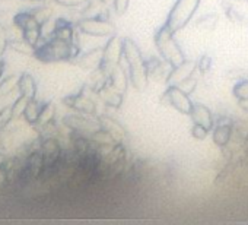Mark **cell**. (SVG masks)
<instances>
[{
    "label": "cell",
    "mask_w": 248,
    "mask_h": 225,
    "mask_svg": "<svg viewBox=\"0 0 248 225\" xmlns=\"http://www.w3.org/2000/svg\"><path fill=\"white\" fill-rule=\"evenodd\" d=\"M124 60L127 63V73L133 88L145 91L149 83L148 62L143 59L136 43L130 38H124Z\"/></svg>",
    "instance_id": "cell-1"
},
{
    "label": "cell",
    "mask_w": 248,
    "mask_h": 225,
    "mask_svg": "<svg viewBox=\"0 0 248 225\" xmlns=\"http://www.w3.org/2000/svg\"><path fill=\"white\" fill-rule=\"evenodd\" d=\"M155 46L161 54V57L171 66H178L183 62H186V56L180 47V44L174 38V32L170 30V27L165 24L159 28V31L155 35Z\"/></svg>",
    "instance_id": "cell-2"
},
{
    "label": "cell",
    "mask_w": 248,
    "mask_h": 225,
    "mask_svg": "<svg viewBox=\"0 0 248 225\" xmlns=\"http://www.w3.org/2000/svg\"><path fill=\"white\" fill-rule=\"evenodd\" d=\"M200 2L202 0H177L165 22L174 34L187 27V24L191 21L196 11L199 9Z\"/></svg>",
    "instance_id": "cell-3"
},
{
    "label": "cell",
    "mask_w": 248,
    "mask_h": 225,
    "mask_svg": "<svg viewBox=\"0 0 248 225\" xmlns=\"http://www.w3.org/2000/svg\"><path fill=\"white\" fill-rule=\"evenodd\" d=\"M80 34L93 38H109L117 34L115 27L108 18H82L76 24Z\"/></svg>",
    "instance_id": "cell-4"
},
{
    "label": "cell",
    "mask_w": 248,
    "mask_h": 225,
    "mask_svg": "<svg viewBox=\"0 0 248 225\" xmlns=\"http://www.w3.org/2000/svg\"><path fill=\"white\" fill-rule=\"evenodd\" d=\"M63 125L69 132H76L85 136H92L96 130L101 129V122L99 119L89 116V114H82V112H73V114H66L63 117Z\"/></svg>",
    "instance_id": "cell-5"
},
{
    "label": "cell",
    "mask_w": 248,
    "mask_h": 225,
    "mask_svg": "<svg viewBox=\"0 0 248 225\" xmlns=\"http://www.w3.org/2000/svg\"><path fill=\"white\" fill-rule=\"evenodd\" d=\"M161 104L170 105L186 116H190L193 105H194L190 95L186 94L184 91H181L178 86H168V89L161 96Z\"/></svg>",
    "instance_id": "cell-6"
},
{
    "label": "cell",
    "mask_w": 248,
    "mask_h": 225,
    "mask_svg": "<svg viewBox=\"0 0 248 225\" xmlns=\"http://www.w3.org/2000/svg\"><path fill=\"white\" fill-rule=\"evenodd\" d=\"M121 59H124V40L115 34L109 37L104 46V64L114 67L121 63Z\"/></svg>",
    "instance_id": "cell-7"
},
{
    "label": "cell",
    "mask_w": 248,
    "mask_h": 225,
    "mask_svg": "<svg viewBox=\"0 0 248 225\" xmlns=\"http://www.w3.org/2000/svg\"><path fill=\"white\" fill-rule=\"evenodd\" d=\"M63 104L69 108L76 110L78 112H82V114H89V116L96 114V102L91 96L85 95L83 91L63 98Z\"/></svg>",
    "instance_id": "cell-8"
},
{
    "label": "cell",
    "mask_w": 248,
    "mask_h": 225,
    "mask_svg": "<svg viewBox=\"0 0 248 225\" xmlns=\"http://www.w3.org/2000/svg\"><path fill=\"white\" fill-rule=\"evenodd\" d=\"M197 69V62H191V60H186L178 66H174L170 69L168 78L165 80V83L168 86H178L180 83H183L184 80H187L188 78H191L194 75Z\"/></svg>",
    "instance_id": "cell-9"
},
{
    "label": "cell",
    "mask_w": 248,
    "mask_h": 225,
    "mask_svg": "<svg viewBox=\"0 0 248 225\" xmlns=\"http://www.w3.org/2000/svg\"><path fill=\"white\" fill-rule=\"evenodd\" d=\"M79 67L85 70H98L101 64L104 63V47L91 48L88 51H83L79 54V57L75 60Z\"/></svg>",
    "instance_id": "cell-10"
},
{
    "label": "cell",
    "mask_w": 248,
    "mask_h": 225,
    "mask_svg": "<svg viewBox=\"0 0 248 225\" xmlns=\"http://www.w3.org/2000/svg\"><path fill=\"white\" fill-rule=\"evenodd\" d=\"M190 117H191V120H193L194 125H200V126H203L209 132L213 130V128H215L213 114H212V111L204 104L194 102L193 110L190 112Z\"/></svg>",
    "instance_id": "cell-11"
},
{
    "label": "cell",
    "mask_w": 248,
    "mask_h": 225,
    "mask_svg": "<svg viewBox=\"0 0 248 225\" xmlns=\"http://www.w3.org/2000/svg\"><path fill=\"white\" fill-rule=\"evenodd\" d=\"M108 82H109V85L115 91H118L123 95H124V92L127 91V86L130 83V79H129L127 70H124V67L121 66V63L117 64V66H114L111 69V72L108 75Z\"/></svg>",
    "instance_id": "cell-12"
},
{
    "label": "cell",
    "mask_w": 248,
    "mask_h": 225,
    "mask_svg": "<svg viewBox=\"0 0 248 225\" xmlns=\"http://www.w3.org/2000/svg\"><path fill=\"white\" fill-rule=\"evenodd\" d=\"M95 94H96V95L99 96V99H101L107 107H109V108H118V107L121 105V102H123V94H120L118 91H115V89L109 85L108 80H107Z\"/></svg>",
    "instance_id": "cell-13"
},
{
    "label": "cell",
    "mask_w": 248,
    "mask_h": 225,
    "mask_svg": "<svg viewBox=\"0 0 248 225\" xmlns=\"http://www.w3.org/2000/svg\"><path fill=\"white\" fill-rule=\"evenodd\" d=\"M18 94L31 98H37L38 94V83L37 79L34 78L32 73L30 72H22L19 75V82H18Z\"/></svg>",
    "instance_id": "cell-14"
},
{
    "label": "cell",
    "mask_w": 248,
    "mask_h": 225,
    "mask_svg": "<svg viewBox=\"0 0 248 225\" xmlns=\"http://www.w3.org/2000/svg\"><path fill=\"white\" fill-rule=\"evenodd\" d=\"M99 122H101V128L108 130L117 144H123V141L126 139V130H124V128L118 122H115L114 119H111L108 116L99 117Z\"/></svg>",
    "instance_id": "cell-15"
},
{
    "label": "cell",
    "mask_w": 248,
    "mask_h": 225,
    "mask_svg": "<svg viewBox=\"0 0 248 225\" xmlns=\"http://www.w3.org/2000/svg\"><path fill=\"white\" fill-rule=\"evenodd\" d=\"M232 133H233V125L232 123H220L216 128H213L212 138L217 146L223 148L231 142Z\"/></svg>",
    "instance_id": "cell-16"
},
{
    "label": "cell",
    "mask_w": 248,
    "mask_h": 225,
    "mask_svg": "<svg viewBox=\"0 0 248 225\" xmlns=\"http://www.w3.org/2000/svg\"><path fill=\"white\" fill-rule=\"evenodd\" d=\"M43 105L44 102L40 101L38 98H31L27 108H25V112H24V116L22 119L25 120L27 125L30 126H35L38 123V119H40V114H41V110H43Z\"/></svg>",
    "instance_id": "cell-17"
},
{
    "label": "cell",
    "mask_w": 248,
    "mask_h": 225,
    "mask_svg": "<svg viewBox=\"0 0 248 225\" xmlns=\"http://www.w3.org/2000/svg\"><path fill=\"white\" fill-rule=\"evenodd\" d=\"M19 75L21 73H11L0 79V98H5L12 95L14 92H18Z\"/></svg>",
    "instance_id": "cell-18"
},
{
    "label": "cell",
    "mask_w": 248,
    "mask_h": 225,
    "mask_svg": "<svg viewBox=\"0 0 248 225\" xmlns=\"http://www.w3.org/2000/svg\"><path fill=\"white\" fill-rule=\"evenodd\" d=\"M54 120H56V105L51 101H46L44 105H43V110H41L38 123L34 128L35 129H40V128L48 126V125L54 123Z\"/></svg>",
    "instance_id": "cell-19"
},
{
    "label": "cell",
    "mask_w": 248,
    "mask_h": 225,
    "mask_svg": "<svg viewBox=\"0 0 248 225\" xmlns=\"http://www.w3.org/2000/svg\"><path fill=\"white\" fill-rule=\"evenodd\" d=\"M8 48L19 56H24V57H30L32 56L34 57V51L35 48L28 44L24 38H16V40H9L8 41Z\"/></svg>",
    "instance_id": "cell-20"
},
{
    "label": "cell",
    "mask_w": 248,
    "mask_h": 225,
    "mask_svg": "<svg viewBox=\"0 0 248 225\" xmlns=\"http://www.w3.org/2000/svg\"><path fill=\"white\" fill-rule=\"evenodd\" d=\"M28 11H30V14L35 18V21H37L40 25H43V24L48 22L50 19H53V14H54L53 8H50V6H47V5H40V6H35V8L28 9Z\"/></svg>",
    "instance_id": "cell-21"
},
{
    "label": "cell",
    "mask_w": 248,
    "mask_h": 225,
    "mask_svg": "<svg viewBox=\"0 0 248 225\" xmlns=\"http://www.w3.org/2000/svg\"><path fill=\"white\" fill-rule=\"evenodd\" d=\"M22 38L31 44L34 48L40 44V41L43 40V34H41V27L38 28H31V30H24L22 31Z\"/></svg>",
    "instance_id": "cell-22"
},
{
    "label": "cell",
    "mask_w": 248,
    "mask_h": 225,
    "mask_svg": "<svg viewBox=\"0 0 248 225\" xmlns=\"http://www.w3.org/2000/svg\"><path fill=\"white\" fill-rule=\"evenodd\" d=\"M15 119V114H14V108H12V104L11 105H3L0 108V130L2 129H6Z\"/></svg>",
    "instance_id": "cell-23"
},
{
    "label": "cell",
    "mask_w": 248,
    "mask_h": 225,
    "mask_svg": "<svg viewBox=\"0 0 248 225\" xmlns=\"http://www.w3.org/2000/svg\"><path fill=\"white\" fill-rule=\"evenodd\" d=\"M232 92H233L235 98L238 99V102L248 99V79L247 78H242V79L236 80Z\"/></svg>",
    "instance_id": "cell-24"
},
{
    "label": "cell",
    "mask_w": 248,
    "mask_h": 225,
    "mask_svg": "<svg viewBox=\"0 0 248 225\" xmlns=\"http://www.w3.org/2000/svg\"><path fill=\"white\" fill-rule=\"evenodd\" d=\"M30 102V98L25 96V95H21L18 94V96L15 98V101L12 102V108H14V114L15 117H22L24 116V112H25V108Z\"/></svg>",
    "instance_id": "cell-25"
},
{
    "label": "cell",
    "mask_w": 248,
    "mask_h": 225,
    "mask_svg": "<svg viewBox=\"0 0 248 225\" xmlns=\"http://www.w3.org/2000/svg\"><path fill=\"white\" fill-rule=\"evenodd\" d=\"M216 22H217L216 14H209V15L203 16L202 19H199L196 25H197L200 30H213L215 25H216Z\"/></svg>",
    "instance_id": "cell-26"
},
{
    "label": "cell",
    "mask_w": 248,
    "mask_h": 225,
    "mask_svg": "<svg viewBox=\"0 0 248 225\" xmlns=\"http://www.w3.org/2000/svg\"><path fill=\"white\" fill-rule=\"evenodd\" d=\"M89 0H54V3H57L59 6L63 8H69V9H76V8H85L88 5Z\"/></svg>",
    "instance_id": "cell-27"
},
{
    "label": "cell",
    "mask_w": 248,
    "mask_h": 225,
    "mask_svg": "<svg viewBox=\"0 0 248 225\" xmlns=\"http://www.w3.org/2000/svg\"><path fill=\"white\" fill-rule=\"evenodd\" d=\"M178 88H180L181 91H184L186 94L190 95V94L197 88V79H196L194 76H191V78H188L187 80H184L183 83H180Z\"/></svg>",
    "instance_id": "cell-28"
},
{
    "label": "cell",
    "mask_w": 248,
    "mask_h": 225,
    "mask_svg": "<svg viewBox=\"0 0 248 225\" xmlns=\"http://www.w3.org/2000/svg\"><path fill=\"white\" fill-rule=\"evenodd\" d=\"M112 3H114V9H115L117 15H124L129 9L130 0H112Z\"/></svg>",
    "instance_id": "cell-29"
},
{
    "label": "cell",
    "mask_w": 248,
    "mask_h": 225,
    "mask_svg": "<svg viewBox=\"0 0 248 225\" xmlns=\"http://www.w3.org/2000/svg\"><path fill=\"white\" fill-rule=\"evenodd\" d=\"M207 133H209V130H206V129H204L203 126H200V125H194L193 129H191V135H193V138H196L197 141L206 139Z\"/></svg>",
    "instance_id": "cell-30"
},
{
    "label": "cell",
    "mask_w": 248,
    "mask_h": 225,
    "mask_svg": "<svg viewBox=\"0 0 248 225\" xmlns=\"http://www.w3.org/2000/svg\"><path fill=\"white\" fill-rule=\"evenodd\" d=\"M212 67V59L209 56H203L199 62H197V69H200L203 73L209 72V69Z\"/></svg>",
    "instance_id": "cell-31"
},
{
    "label": "cell",
    "mask_w": 248,
    "mask_h": 225,
    "mask_svg": "<svg viewBox=\"0 0 248 225\" xmlns=\"http://www.w3.org/2000/svg\"><path fill=\"white\" fill-rule=\"evenodd\" d=\"M5 69H6V60H5V56L0 54V79L3 78L5 75Z\"/></svg>",
    "instance_id": "cell-32"
},
{
    "label": "cell",
    "mask_w": 248,
    "mask_h": 225,
    "mask_svg": "<svg viewBox=\"0 0 248 225\" xmlns=\"http://www.w3.org/2000/svg\"><path fill=\"white\" fill-rule=\"evenodd\" d=\"M8 158H9V155L6 154V151H0V170H2V167L6 164V161H8Z\"/></svg>",
    "instance_id": "cell-33"
},
{
    "label": "cell",
    "mask_w": 248,
    "mask_h": 225,
    "mask_svg": "<svg viewBox=\"0 0 248 225\" xmlns=\"http://www.w3.org/2000/svg\"><path fill=\"white\" fill-rule=\"evenodd\" d=\"M238 104H239V107H241L242 110H245V111L248 112V99H245V101H239Z\"/></svg>",
    "instance_id": "cell-34"
},
{
    "label": "cell",
    "mask_w": 248,
    "mask_h": 225,
    "mask_svg": "<svg viewBox=\"0 0 248 225\" xmlns=\"http://www.w3.org/2000/svg\"><path fill=\"white\" fill-rule=\"evenodd\" d=\"M2 2H3V0H0V3H2Z\"/></svg>",
    "instance_id": "cell-35"
},
{
    "label": "cell",
    "mask_w": 248,
    "mask_h": 225,
    "mask_svg": "<svg viewBox=\"0 0 248 225\" xmlns=\"http://www.w3.org/2000/svg\"><path fill=\"white\" fill-rule=\"evenodd\" d=\"M21 2H22V0H21Z\"/></svg>",
    "instance_id": "cell-36"
}]
</instances>
